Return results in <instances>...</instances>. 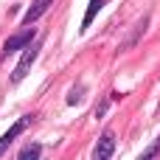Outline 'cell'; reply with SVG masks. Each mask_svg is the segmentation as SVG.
<instances>
[{"label":"cell","instance_id":"obj_5","mask_svg":"<svg viewBox=\"0 0 160 160\" xmlns=\"http://www.w3.org/2000/svg\"><path fill=\"white\" fill-rule=\"evenodd\" d=\"M51 6H53V0H31V6H28L25 14H22V25H34Z\"/></svg>","mask_w":160,"mask_h":160},{"label":"cell","instance_id":"obj_11","mask_svg":"<svg viewBox=\"0 0 160 160\" xmlns=\"http://www.w3.org/2000/svg\"><path fill=\"white\" fill-rule=\"evenodd\" d=\"M110 101H112V98H104V101H101V104L96 107V118H101V115L107 112V107H110Z\"/></svg>","mask_w":160,"mask_h":160},{"label":"cell","instance_id":"obj_10","mask_svg":"<svg viewBox=\"0 0 160 160\" xmlns=\"http://www.w3.org/2000/svg\"><path fill=\"white\" fill-rule=\"evenodd\" d=\"M143 160H155V158H160V135L152 141V146H146L143 149V155H141Z\"/></svg>","mask_w":160,"mask_h":160},{"label":"cell","instance_id":"obj_4","mask_svg":"<svg viewBox=\"0 0 160 160\" xmlns=\"http://www.w3.org/2000/svg\"><path fill=\"white\" fill-rule=\"evenodd\" d=\"M112 155H115V135H112V129H107L93 146V160H110Z\"/></svg>","mask_w":160,"mask_h":160},{"label":"cell","instance_id":"obj_7","mask_svg":"<svg viewBox=\"0 0 160 160\" xmlns=\"http://www.w3.org/2000/svg\"><path fill=\"white\" fill-rule=\"evenodd\" d=\"M84 93H87V84H84V82H79V84H73V87L68 90V98H65V101H68L70 107H76V104H82V101H84Z\"/></svg>","mask_w":160,"mask_h":160},{"label":"cell","instance_id":"obj_6","mask_svg":"<svg viewBox=\"0 0 160 160\" xmlns=\"http://www.w3.org/2000/svg\"><path fill=\"white\" fill-rule=\"evenodd\" d=\"M104 3H107V0H90V3H87V11H84V17H82V28H79L82 34L93 25V20L98 17V11L104 8Z\"/></svg>","mask_w":160,"mask_h":160},{"label":"cell","instance_id":"obj_8","mask_svg":"<svg viewBox=\"0 0 160 160\" xmlns=\"http://www.w3.org/2000/svg\"><path fill=\"white\" fill-rule=\"evenodd\" d=\"M37 158H42V146L39 143H25L17 152V160H37Z\"/></svg>","mask_w":160,"mask_h":160},{"label":"cell","instance_id":"obj_2","mask_svg":"<svg viewBox=\"0 0 160 160\" xmlns=\"http://www.w3.org/2000/svg\"><path fill=\"white\" fill-rule=\"evenodd\" d=\"M37 39V28H22V31H17V34H11L6 42H3V56H8V53H17V51H22L25 45H31Z\"/></svg>","mask_w":160,"mask_h":160},{"label":"cell","instance_id":"obj_1","mask_svg":"<svg viewBox=\"0 0 160 160\" xmlns=\"http://www.w3.org/2000/svg\"><path fill=\"white\" fill-rule=\"evenodd\" d=\"M39 48H42V39H34L31 45L22 48V56H20V62L14 65V70H11V84H20V82L28 76V70L34 68V62H37V56H39Z\"/></svg>","mask_w":160,"mask_h":160},{"label":"cell","instance_id":"obj_9","mask_svg":"<svg viewBox=\"0 0 160 160\" xmlns=\"http://www.w3.org/2000/svg\"><path fill=\"white\" fill-rule=\"evenodd\" d=\"M146 25H149V17H143V20H141V22H138V25H135V34H132V37H129V39H127V42H124V48H132V45H135V42H138V37H141V34H143V31H146Z\"/></svg>","mask_w":160,"mask_h":160},{"label":"cell","instance_id":"obj_3","mask_svg":"<svg viewBox=\"0 0 160 160\" xmlns=\"http://www.w3.org/2000/svg\"><path fill=\"white\" fill-rule=\"evenodd\" d=\"M31 124H34V115H22L20 121H14V124L8 127V132H3V135H0V158H3V155H6V149L14 143V138H20Z\"/></svg>","mask_w":160,"mask_h":160}]
</instances>
